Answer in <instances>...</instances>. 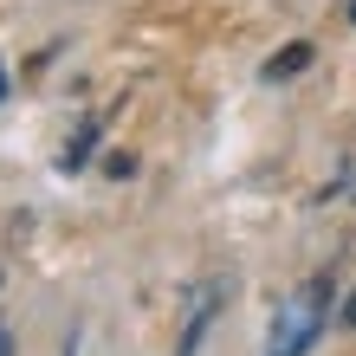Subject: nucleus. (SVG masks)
Returning <instances> with one entry per match:
<instances>
[{
  "label": "nucleus",
  "mask_w": 356,
  "mask_h": 356,
  "mask_svg": "<svg viewBox=\"0 0 356 356\" xmlns=\"http://www.w3.org/2000/svg\"><path fill=\"white\" fill-rule=\"evenodd\" d=\"M324 318H330V272H318V279H311L298 298H291L279 318H272V343H266V356H305L311 343H318Z\"/></svg>",
  "instance_id": "nucleus-1"
},
{
  "label": "nucleus",
  "mask_w": 356,
  "mask_h": 356,
  "mask_svg": "<svg viewBox=\"0 0 356 356\" xmlns=\"http://www.w3.org/2000/svg\"><path fill=\"white\" fill-rule=\"evenodd\" d=\"M305 65H311V46H305V39H291V46H279V52L259 65V78H266V85H279V78H298Z\"/></svg>",
  "instance_id": "nucleus-2"
},
{
  "label": "nucleus",
  "mask_w": 356,
  "mask_h": 356,
  "mask_svg": "<svg viewBox=\"0 0 356 356\" xmlns=\"http://www.w3.org/2000/svg\"><path fill=\"white\" fill-rule=\"evenodd\" d=\"M214 311H220V291L207 285V291H201V305H195V318H188V330H181V350H175V356H195V350H201L207 324H214Z\"/></svg>",
  "instance_id": "nucleus-3"
},
{
  "label": "nucleus",
  "mask_w": 356,
  "mask_h": 356,
  "mask_svg": "<svg viewBox=\"0 0 356 356\" xmlns=\"http://www.w3.org/2000/svg\"><path fill=\"white\" fill-rule=\"evenodd\" d=\"M91 149H97V123H85V130H78V143L58 156V169H65V175H72V169H85V156H91Z\"/></svg>",
  "instance_id": "nucleus-4"
},
{
  "label": "nucleus",
  "mask_w": 356,
  "mask_h": 356,
  "mask_svg": "<svg viewBox=\"0 0 356 356\" xmlns=\"http://www.w3.org/2000/svg\"><path fill=\"white\" fill-rule=\"evenodd\" d=\"M337 324H343V330H356V291L343 298V311H337Z\"/></svg>",
  "instance_id": "nucleus-5"
},
{
  "label": "nucleus",
  "mask_w": 356,
  "mask_h": 356,
  "mask_svg": "<svg viewBox=\"0 0 356 356\" xmlns=\"http://www.w3.org/2000/svg\"><path fill=\"white\" fill-rule=\"evenodd\" d=\"M0 356H13V343H7V330H0Z\"/></svg>",
  "instance_id": "nucleus-6"
},
{
  "label": "nucleus",
  "mask_w": 356,
  "mask_h": 356,
  "mask_svg": "<svg viewBox=\"0 0 356 356\" xmlns=\"http://www.w3.org/2000/svg\"><path fill=\"white\" fill-rule=\"evenodd\" d=\"M0 97H7V72H0Z\"/></svg>",
  "instance_id": "nucleus-7"
},
{
  "label": "nucleus",
  "mask_w": 356,
  "mask_h": 356,
  "mask_svg": "<svg viewBox=\"0 0 356 356\" xmlns=\"http://www.w3.org/2000/svg\"><path fill=\"white\" fill-rule=\"evenodd\" d=\"M350 26H356V7H350Z\"/></svg>",
  "instance_id": "nucleus-8"
}]
</instances>
